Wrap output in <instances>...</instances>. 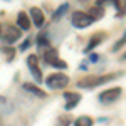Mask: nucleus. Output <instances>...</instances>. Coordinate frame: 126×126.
<instances>
[{
    "label": "nucleus",
    "mask_w": 126,
    "mask_h": 126,
    "mask_svg": "<svg viewBox=\"0 0 126 126\" xmlns=\"http://www.w3.org/2000/svg\"><path fill=\"white\" fill-rule=\"evenodd\" d=\"M103 39H104V35H103V34H99V35H94V37L91 39V44H89V46L86 47V52H87V50H91L93 47H96V46H99Z\"/></svg>",
    "instance_id": "dca6fc26"
},
{
    "label": "nucleus",
    "mask_w": 126,
    "mask_h": 126,
    "mask_svg": "<svg viewBox=\"0 0 126 126\" xmlns=\"http://www.w3.org/2000/svg\"><path fill=\"white\" fill-rule=\"evenodd\" d=\"M114 7L118 10V17L126 15V0H114Z\"/></svg>",
    "instance_id": "f8f14e48"
},
{
    "label": "nucleus",
    "mask_w": 126,
    "mask_h": 126,
    "mask_svg": "<svg viewBox=\"0 0 126 126\" xmlns=\"http://www.w3.org/2000/svg\"><path fill=\"white\" fill-rule=\"evenodd\" d=\"M93 119L89 116H79L76 121H74V126H93Z\"/></svg>",
    "instance_id": "ddd939ff"
},
{
    "label": "nucleus",
    "mask_w": 126,
    "mask_h": 126,
    "mask_svg": "<svg viewBox=\"0 0 126 126\" xmlns=\"http://www.w3.org/2000/svg\"><path fill=\"white\" fill-rule=\"evenodd\" d=\"M71 24L76 27V29H86L93 24V19L89 17V14H84V12H76L71 19Z\"/></svg>",
    "instance_id": "7ed1b4c3"
},
{
    "label": "nucleus",
    "mask_w": 126,
    "mask_h": 126,
    "mask_svg": "<svg viewBox=\"0 0 126 126\" xmlns=\"http://www.w3.org/2000/svg\"><path fill=\"white\" fill-rule=\"evenodd\" d=\"M17 25L20 30H29L30 29V19L25 12H20L19 17H17Z\"/></svg>",
    "instance_id": "9d476101"
},
{
    "label": "nucleus",
    "mask_w": 126,
    "mask_h": 126,
    "mask_svg": "<svg viewBox=\"0 0 126 126\" xmlns=\"http://www.w3.org/2000/svg\"><path fill=\"white\" fill-rule=\"evenodd\" d=\"M64 99H66V109L71 111V109H74V108L79 104L81 96L76 94V93H66V94H64Z\"/></svg>",
    "instance_id": "6e6552de"
},
{
    "label": "nucleus",
    "mask_w": 126,
    "mask_h": 126,
    "mask_svg": "<svg viewBox=\"0 0 126 126\" xmlns=\"http://www.w3.org/2000/svg\"><path fill=\"white\" fill-rule=\"evenodd\" d=\"M29 14H30V17H32V20H34V25L40 29L44 25V14H42V10L39 7H32Z\"/></svg>",
    "instance_id": "1a4fd4ad"
},
{
    "label": "nucleus",
    "mask_w": 126,
    "mask_h": 126,
    "mask_svg": "<svg viewBox=\"0 0 126 126\" xmlns=\"http://www.w3.org/2000/svg\"><path fill=\"white\" fill-rule=\"evenodd\" d=\"M0 29H2V27H0Z\"/></svg>",
    "instance_id": "412c9836"
},
{
    "label": "nucleus",
    "mask_w": 126,
    "mask_h": 126,
    "mask_svg": "<svg viewBox=\"0 0 126 126\" xmlns=\"http://www.w3.org/2000/svg\"><path fill=\"white\" fill-rule=\"evenodd\" d=\"M116 78V74H109V76H101V78H87V79H82V81H79L78 86L79 87H84V89H89V87H96L99 84H103V82H108V81H111V79Z\"/></svg>",
    "instance_id": "f03ea898"
},
{
    "label": "nucleus",
    "mask_w": 126,
    "mask_h": 126,
    "mask_svg": "<svg viewBox=\"0 0 126 126\" xmlns=\"http://www.w3.org/2000/svg\"><path fill=\"white\" fill-rule=\"evenodd\" d=\"M69 125H71L69 116H67V114H62V116L57 118V125H54V126H69Z\"/></svg>",
    "instance_id": "f3484780"
},
{
    "label": "nucleus",
    "mask_w": 126,
    "mask_h": 126,
    "mask_svg": "<svg viewBox=\"0 0 126 126\" xmlns=\"http://www.w3.org/2000/svg\"><path fill=\"white\" fill-rule=\"evenodd\" d=\"M123 59H126V54H125V56H123Z\"/></svg>",
    "instance_id": "aec40b11"
},
{
    "label": "nucleus",
    "mask_w": 126,
    "mask_h": 126,
    "mask_svg": "<svg viewBox=\"0 0 126 126\" xmlns=\"http://www.w3.org/2000/svg\"><path fill=\"white\" fill-rule=\"evenodd\" d=\"M67 9H69V5H67V3H62V5H61V7H59V9L56 10V12H54V15H52V19H54V20H59V19H62V15H64V14L67 12Z\"/></svg>",
    "instance_id": "4468645a"
},
{
    "label": "nucleus",
    "mask_w": 126,
    "mask_h": 126,
    "mask_svg": "<svg viewBox=\"0 0 126 126\" xmlns=\"http://www.w3.org/2000/svg\"><path fill=\"white\" fill-rule=\"evenodd\" d=\"M44 61L47 62V64H50V66H56V67H66L67 64L64 62V61H61L57 56V52L54 50V49H47L46 52H44Z\"/></svg>",
    "instance_id": "423d86ee"
},
{
    "label": "nucleus",
    "mask_w": 126,
    "mask_h": 126,
    "mask_svg": "<svg viewBox=\"0 0 126 126\" xmlns=\"http://www.w3.org/2000/svg\"><path fill=\"white\" fill-rule=\"evenodd\" d=\"M40 46H47V39H46V37H40L39 35V47Z\"/></svg>",
    "instance_id": "6ab92c4d"
},
{
    "label": "nucleus",
    "mask_w": 126,
    "mask_h": 126,
    "mask_svg": "<svg viewBox=\"0 0 126 126\" xmlns=\"http://www.w3.org/2000/svg\"><path fill=\"white\" fill-rule=\"evenodd\" d=\"M37 56H29L27 57V66L30 69V74L34 76V79L37 81V82H42V72H40L39 66H37Z\"/></svg>",
    "instance_id": "0eeeda50"
},
{
    "label": "nucleus",
    "mask_w": 126,
    "mask_h": 126,
    "mask_svg": "<svg viewBox=\"0 0 126 126\" xmlns=\"http://www.w3.org/2000/svg\"><path fill=\"white\" fill-rule=\"evenodd\" d=\"M119 96H121V87H111L99 94V101L103 104H109V103H114Z\"/></svg>",
    "instance_id": "39448f33"
},
{
    "label": "nucleus",
    "mask_w": 126,
    "mask_h": 126,
    "mask_svg": "<svg viewBox=\"0 0 126 126\" xmlns=\"http://www.w3.org/2000/svg\"><path fill=\"white\" fill-rule=\"evenodd\" d=\"M103 14H104V10L101 9V5H96L94 9L89 12V17H91L93 20H97V19H101V17H103Z\"/></svg>",
    "instance_id": "2eb2a0df"
},
{
    "label": "nucleus",
    "mask_w": 126,
    "mask_h": 126,
    "mask_svg": "<svg viewBox=\"0 0 126 126\" xmlns=\"http://www.w3.org/2000/svg\"><path fill=\"white\" fill-rule=\"evenodd\" d=\"M46 84L49 89H64L69 84V78L62 72H54L46 79Z\"/></svg>",
    "instance_id": "f257e3e1"
},
{
    "label": "nucleus",
    "mask_w": 126,
    "mask_h": 126,
    "mask_svg": "<svg viewBox=\"0 0 126 126\" xmlns=\"http://www.w3.org/2000/svg\"><path fill=\"white\" fill-rule=\"evenodd\" d=\"M20 35H22V32H20L19 27H5V29H2V40L3 42H7V44H14L15 40L20 39Z\"/></svg>",
    "instance_id": "20e7f679"
},
{
    "label": "nucleus",
    "mask_w": 126,
    "mask_h": 126,
    "mask_svg": "<svg viewBox=\"0 0 126 126\" xmlns=\"http://www.w3.org/2000/svg\"><path fill=\"white\" fill-rule=\"evenodd\" d=\"M126 44V32H125V35H123V37H121V39L118 40L116 44H114V47H113V50H118V49L121 47V46H125Z\"/></svg>",
    "instance_id": "a211bd4d"
},
{
    "label": "nucleus",
    "mask_w": 126,
    "mask_h": 126,
    "mask_svg": "<svg viewBox=\"0 0 126 126\" xmlns=\"http://www.w3.org/2000/svg\"><path fill=\"white\" fill-rule=\"evenodd\" d=\"M24 89L25 91H29V93H32V94H35L37 97H46L47 94L42 91V89H39V87H35V86H32V84H24Z\"/></svg>",
    "instance_id": "9b49d317"
}]
</instances>
